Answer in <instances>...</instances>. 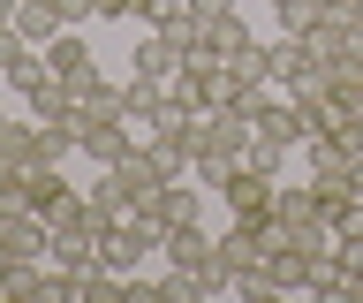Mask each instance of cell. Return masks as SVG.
<instances>
[{
	"label": "cell",
	"mask_w": 363,
	"mask_h": 303,
	"mask_svg": "<svg viewBox=\"0 0 363 303\" xmlns=\"http://www.w3.org/2000/svg\"><path fill=\"white\" fill-rule=\"evenodd\" d=\"M68 197V182H61V167H45V160H23V212H53Z\"/></svg>",
	"instance_id": "8fae6325"
},
{
	"label": "cell",
	"mask_w": 363,
	"mask_h": 303,
	"mask_svg": "<svg viewBox=\"0 0 363 303\" xmlns=\"http://www.w3.org/2000/svg\"><path fill=\"white\" fill-rule=\"evenodd\" d=\"M45 258H53L61 273H76V280H84L91 265H99V243H53V250H45Z\"/></svg>",
	"instance_id": "2e32d148"
},
{
	"label": "cell",
	"mask_w": 363,
	"mask_h": 303,
	"mask_svg": "<svg viewBox=\"0 0 363 303\" xmlns=\"http://www.w3.org/2000/svg\"><path fill=\"white\" fill-rule=\"evenodd\" d=\"M76 152H84L91 167H113L121 152H136V137H129V121L113 114V106H84V114H76Z\"/></svg>",
	"instance_id": "7a4b0ae2"
},
{
	"label": "cell",
	"mask_w": 363,
	"mask_h": 303,
	"mask_svg": "<svg viewBox=\"0 0 363 303\" xmlns=\"http://www.w3.org/2000/svg\"><path fill=\"white\" fill-rule=\"evenodd\" d=\"M91 16H106V23H121V16H136L129 0H91Z\"/></svg>",
	"instance_id": "44dd1931"
},
{
	"label": "cell",
	"mask_w": 363,
	"mask_h": 303,
	"mask_svg": "<svg viewBox=\"0 0 363 303\" xmlns=\"http://www.w3.org/2000/svg\"><path fill=\"white\" fill-rule=\"evenodd\" d=\"M182 61H189V38L182 31H144L136 38V53H129V76H182Z\"/></svg>",
	"instance_id": "277c9868"
},
{
	"label": "cell",
	"mask_w": 363,
	"mask_h": 303,
	"mask_svg": "<svg viewBox=\"0 0 363 303\" xmlns=\"http://www.w3.org/2000/svg\"><path fill=\"white\" fill-rule=\"evenodd\" d=\"M0 205H23V167L0 160Z\"/></svg>",
	"instance_id": "ac0fdd59"
},
{
	"label": "cell",
	"mask_w": 363,
	"mask_h": 303,
	"mask_svg": "<svg viewBox=\"0 0 363 303\" xmlns=\"http://www.w3.org/2000/svg\"><path fill=\"white\" fill-rule=\"evenodd\" d=\"M91 61H99V53H91V38H84V31H61V38L45 46V69H53V76H68V69H91Z\"/></svg>",
	"instance_id": "4fadbf2b"
},
{
	"label": "cell",
	"mask_w": 363,
	"mask_h": 303,
	"mask_svg": "<svg viewBox=\"0 0 363 303\" xmlns=\"http://www.w3.org/2000/svg\"><path fill=\"white\" fill-rule=\"evenodd\" d=\"M311 38H295V31H280V38H272L265 46V84H280V92H303V84H311Z\"/></svg>",
	"instance_id": "5b68a950"
},
{
	"label": "cell",
	"mask_w": 363,
	"mask_h": 303,
	"mask_svg": "<svg viewBox=\"0 0 363 303\" xmlns=\"http://www.w3.org/2000/svg\"><path fill=\"white\" fill-rule=\"evenodd\" d=\"M8 31H16V38H30V46H53V38H61V8H53V0H16V16H8Z\"/></svg>",
	"instance_id": "9c48e42d"
},
{
	"label": "cell",
	"mask_w": 363,
	"mask_h": 303,
	"mask_svg": "<svg viewBox=\"0 0 363 303\" xmlns=\"http://www.w3.org/2000/svg\"><path fill=\"white\" fill-rule=\"evenodd\" d=\"M159 220L152 212H129V220H113L106 235H99V265H106V273H136V265H144V258L159 250Z\"/></svg>",
	"instance_id": "6da1fadb"
},
{
	"label": "cell",
	"mask_w": 363,
	"mask_h": 303,
	"mask_svg": "<svg viewBox=\"0 0 363 303\" xmlns=\"http://www.w3.org/2000/svg\"><path fill=\"white\" fill-rule=\"evenodd\" d=\"M53 8H61V23H68V31H84V23H91V0H53Z\"/></svg>",
	"instance_id": "ffe728a7"
},
{
	"label": "cell",
	"mask_w": 363,
	"mask_h": 303,
	"mask_svg": "<svg viewBox=\"0 0 363 303\" xmlns=\"http://www.w3.org/2000/svg\"><path fill=\"white\" fill-rule=\"evenodd\" d=\"M235 8H242V0H189V23H197V31H212V23H227Z\"/></svg>",
	"instance_id": "e0dca14e"
},
{
	"label": "cell",
	"mask_w": 363,
	"mask_h": 303,
	"mask_svg": "<svg viewBox=\"0 0 363 303\" xmlns=\"http://www.w3.org/2000/svg\"><path fill=\"white\" fill-rule=\"evenodd\" d=\"M53 250V228L23 205H0V258H45Z\"/></svg>",
	"instance_id": "8992f818"
},
{
	"label": "cell",
	"mask_w": 363,
	"mask_h": 303,
	"mask_svg": "<svg viewBox=\"0 0 363 303\" xmlns=\"http://www.w3.org/2000/svg\"><path fill=\"white\" fill-rule=\"evenodd\" d=\"M167 114H174V99H167V84H159V76H121V121L159 129Z\"/></svg>",
	"instance_id": "52a82bcc"
},
{
	"label": "cell",
	"mask_w": 363,
	"mask_h": 303,
	"mask_svg": "<svg viewBox=\"0 0 363 303\" xmlns=\"http://www.w3.org/2000/svg\"><path fill=\"white\" fill-rule=\"evenodd\" d=\"M30 160H45V167H68V160H76V114L38 121V129H30Z\"/></svg>",
	"instance_id": "7c38bea8"
},
{
	"label": "cell",
	"mask_w": 363,
	"mask_h": 303,
	"mask_svg": "<svg viewBox=\"0 0 363 303\" xmlns=\"http://www.w3.org/2000/svg\"><path fill=\"white\" fill-rule=\"evenodd\" d=\"M23 99H30V121H53V114H76V106H68V84H61V76H45L38 92H23Z\"/></svg>",
	"instance_id": "9a60e30c"
},
{
	"label": "cell",
	"mask_w": 363,
	"mask_h": 303,
	"mask_svg": "<svg viewBox=\"0 0 363 303\" xmlns=\"http://www.w3.org/2000/svg\"><path fill=\"white\" fill-rule=\"evenodd\" d=\"M272 189H280V175H265V167H250V160H242L220 189H212V197H220L235 220H272Z\"/></svg>",
	"instance_id": "3957f363"
},
{
	"label": "cell",
	"mask_w": 363,
	"mask_h": 303,
	"mask_svg": "<svg viewBox=\"0 0 363 303\" xmlns=\"http://www.w3.org/2000/svg\"><path fill=\"white\" fill-rule=\"evenodd\" d=\"M272 220H280L288 235H295V228H311V220H325V212H318V189L280 175V189H272Z\"/></svg>",
	"instance_id": "30bf717a"
},
{
	"label": "cell",
	"mask_w": 363,
	"mask_h": 303,
	"mask_svg": "<svg viewBox=\"0 0 363 303\" xmlns=\"http://www.w3.org/2000/svg\"><path fill=\"white\" fill-rule=\"evenodd\" d=\"M333 265H340V273H356V280H363V235H340V258H333Z\"/></svg>",
	"instance_id": "d6986e66"
},
{
	"label": "cell",
	"mask_w": 363,
	"mask_h": 303,
	"mask_svg": "<svg viewBox=\"0 0 363 303\" xmlns=\"http://www.w3.org/2000/svg\"><path fill=\"white\" fill-rule=\"evenodd\" d=\"M152 220H159V228H197V220H204V182H182V175H174V182L159 189Z\"/></svg>",
	"instance_id": "ba28073f"
},
{
	"label": "cell",
	"mask_w": 363,
	"mask_h": 303,
	"mask_svg": "<svg viewBox=\"0 0 363 303\" xmlns=\"http://www.w3.org/2000/svg\"><path fill=\"white\" fill-rule=\"evenodd\" d=\"M272 16H280V31H295V38H303V31L325 23V0H272Z\"/></svg>",
	"instance_id": "5bb4252c"
},
{
	"label": "cell",
	"mask_w": 363,
	"mask_h": 303,
	"mask_svg": "<svg viewBox=\"0 0 363 303\" xmlns=\"http://www.w3.org/2000/svg\"><path fill=\"white\" fill-rule=\"evenodd\" d=\"M8 8H16V0H8Z\"/></svg>",
	"instance_id": "7402d4cb"
}]
</instances>
